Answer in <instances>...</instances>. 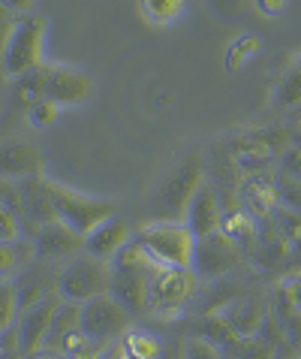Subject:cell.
Segmentation results:
<instances>
[{"instance_id":"obj_26","label":"cell","mask_w":301,"mask_h":359,"mask_svg":"<svg viewBox=\"0 0 301 359\" xmlns=\"http://www.w3.org/2000/svg\"><path fill=\"white\" fill-rule=\"evenodd\" d=\"M0 205L22 217L24 229L34 236V229H30V215H27V199H24L22 182H15V178H0Z\"/></svg>"},{"instance_id":"obj_34","label":"cell","mask_w":301,"mask_h":359,"mask_svg":"<svg viewBox=\"0 0 301 359\" xmlns=\"http://www.w3.org/2000/svg\"><path fill=\"white\" fill-rule=\"evenodd\" d=\"M277 172L293 175V178H298V182H301V148H298V145H286V148H284Z\"/></svg>"},{"instance_id":"obj_20","label":"cell","mask_w":301,"mask_h":359,"mask_svg":"<svg viewBox=\"0 0 301 359\" xmlns=\"http://www.w3.org/2000/svg\"><path fill=\"white\" fill-rule=\"evenodd\" d=\"M220 317H223L241 338H253L259 323H262V308H259L253 299H241V302H232L229 308H223Z\"/></svg>"},{"instance_id":"obj_4","label":"cell","mask_w":301,"mask_h":359,"mask_svg":"<svg viewBox=\"0 0 301 359\" xmlns=\"http://www.w3.org/2000/svg\"><path fill=\"white\" fill-rule=\"evenodd\" d=\"M202 182H205V163L196 151L181 157V161L160 178V184L154 191V203L160 205L166 221H184L190 199H193V194L199 191Z\"/></svg>"},{"instance_id":"obj_30","label":"cell","mask_w":301,"mask_h":359,"mask_svg":"<svg viewBox=\"0 0 301 359\" xmlns=\"http://www.w3.org/2000/svg\"><path fill=\"white\" fill-rule=\"evenodd\" d=\"M24 112H27V121L34 124V127H52V124L57 121L60 106L52 103V100H36V103H34V106H27Z\"/></svg>"},{"instance_id":"obj_24","label":"cell","mask_w":301,"mask_h":359,"mask_svg":"<svg viewBox=\"0 0 301 359\" xmlns=\"http://www.w3.org/2000/svg\"><path fill=\"white\" fill-rule=\"evenodd\" d=\"M274 106L286 109V112L301 109V57L280 76V82L274 88Z\"/></svg>"},{"instance_id":"obj_6","label":"cell","mask_w":301,"mask_h":359,"mask_svg":"<svg viewBox=\"0 0 301 359\" xmlns=\"http://www.w3.org/2000/svg\"><path fill=\"white\" fill-rule=\"evenodd\" d=\"M106 293H112V266L106 260L82 254L57 272V296L64 302L82 305L88 299H97Z\"/></svg>"},{"instance_id":"obj_31","label":"cell","mask_w":301,"mask_h":359,"mask_svg":"<svg viewBox=\"0 0 301 359\" xmlns=\"http://www.w3.org/2000/svg\"><path fill=\"white\" fill-rule=\"evenodd\" d=\"M18 238H24L22 217L0 205V242H18Z\"/></svg>"},{"instance_id":"obj_36","label":"cell","mask_w":301,"mask_h":359,"mask_svg":"<svg viewBox=\"0 0 301 359\" xmlns=\"http://www.w3.org/2000/svg\"><path fill=\"white\" fill-rule=\"evenodd\" d=\"M36 4L39 0H0V9H4V13H13V18H15V15L36 13Z\"/></svg>"},{"instance_id":"obj_32","label":"cell","mask_w":301,"mask_h":359,"mask_svg":"<svg viewBox=\"0 0 301 359\" xmlns=\"http://www.w3.org/2000/svg\"><path fill=\"white\" fill-rule=\"evenodd\" d=\"M184 359H226V356L220 353V347L214 341H208V338H190Z\"/></svg>"},{"instance_id":"obj_7","label":"cell","mask_w":301,"mask_h":359,"mask_svg":"<svg viewBox=\"0 0 301 359\" xmlns=\"http://www.w3.org/2000/svg\"><path fill=\"white\" fill-rule=\"evenodd\" d=\"M199 290V275L193 269H172L160 266L150 275V290H148V314L172 317L184 311V305L196 296Z\"/></svg>"},{"instance_id":"obj_21","label":"cell","mask_w":301,"mask_h":359,"mask_svg":"<svg viewBox=\"0 0 301 359\" xmlns=\"http://www.w3.org/2000/svg\"><path fill=\"white\" fill-rule=\"evenodd\" d=\"M78 332V305L76 302H60L57 314H55V323H52V332H48V341L43 351H55L60 353L66 344V338Z\"/></svg>"},{"instance_id":"obj_43","label":"cell","mask_w":301,"mask_h":359,"mask_svg":"<svg viewBox=\"0 0 301 359\" xmlns=\"http://www.w3.org/2000/svg\"><path fill=\"white\" fill-rule=\"evenodd\" d=\"M298 359H301V356H298Z\"/></svg>"},{"instance_id":"obj_25","label":"cell","mask_w":301,"mask_h":359,"mask_svg":"<svg viewBox=\"0 0 301 359\" xmlns=\"http://www.w3.org/2000/svg\"><path fill=\"white\" fill-rule=\"evenodd\" d=\"M142 13L150 25L166 27L187 13V0H142Z\"/></svg>"},{"instance_id":"obj_33","label":"cell","mask_w":301,"mask_h":359,"mask_svg":"<svg viewBox=\"0 0 301 359\" xmlns=\"http://www.w3.org/2000/svg\"><path fill=\"white\" fill-rule=\"evenodd\" d=\"M280 296H284V302L293 308L295 314H301V272L289 275L280 281Z\"/></svg>"},{"instance_id":"obj_15","label":"cell","mask_w":301,"mask_h":359,"mask_svg":"<svg viewBox=\"0 0 301 359\" xmlns=\"http://www.w3.org/2000/svg\"><path fill=\"white\" fill-rule=\"evenodd\" d=\"M280 205V194H277V172H256V175H244L241 184V208H247L256 221L268 217L274 208Z\"/></svg>"},{"instance_id":"obj_42","label":"cell","mask_w":301,"mask_h":359,"mask_svg":"<svg viewBox=\"0 0 301 359\" xmlns=\"http://www.w3.org/2000/svg\"><path fill=\"white\" fill-rule=\"evenodd\" d=\"M298 112H301V109H298Z\"/></svg>"},{"instance_id":"obj_18","label":"cell","mask_w":301,"mask_h":359,"mask_svg":"<svg viewBox=\"0 0 301 359\" xmlns=\"http://www.w3.org/2000/svg\"><path fill=\"white\" fill-rule=\"evenodd\" d=\"M24 187V199H27V215H30V229L46 226V224H55V205H52V187H48V178L43 175H34V178H24L22 182ZM30 236V238H34Z\"/></svg>"},{"instance_id":"obj_35","label":"cell","mask_w":301,"mask_h":359,"mask_svg":"<svg viewBox=\"0 0 301 359\" xmlns=\"http://www.w3.org/2000/svg\"><path fill=\"white\" fill-rule=\"evenodd\" d=\"M253 52H259V39L244 34V39H241L235 48H229V67H241V64H244V57L253 55Z\"/></svg>"},{"instance_id":"obj_10","label":"cell","mask_w":301,"mask_h":359,"mask_svg":"<svg viewBox=\"0 0 301 359\" xmlns=\"http://www.w3.org/2000/svg\"><path fill=\"white\" fill-rule=\"evenodd\" d=\"M244 251L229 238L223 229L211 236L196 238V251H193V272L199 278H223L241 263Z\"/></svg>"},{"instance_id":"obj_23","label":"cell","mask_w":301,"mask_h":359,"mask_svg":"<svg viewBox=\"0 0 301 359\" xmlns=\"http://www.w3.org/2000/svg\"><path fill=\"white\" fill-rule=\"evenodd\" d=\"M120 347L139 359H160L163 356V338L154 335L150 329H127L120 338Z\"/></svg>"},{"instance_id":"obj_11","label":"cell","mask_w":301,"mask_h":359,"mask_svg":"<svg viewBox=\"0 0 301 359\" xmlns=\"http://www.w3.org/2000/svg\"><path fill=\"white\" fill-rule=\"evenodd\" d=\"M60 302H64L60 296H43L39 302L27 305L22 311V320H18L15 332H18V351H22L24 356H34L46 347Z\"/></svg>"},{"instance_id":"obj_14","label":"cell","mask_w":301,"mask_h":359,"mask_svg":"<svg viewBox=\"0 0 301 359\" xmlns=\"http://www.w3.org/2000/svg\"><path fill=\"white\" fill-rule=\"evenodd\" d=\"M184 224L190 226V233L196 238L217 233L220 224H223V205H220V196H217V187L211 182H202L199 191L190 199L187 212H184Z\"/></svg>"},{"instance_id":"obj_27","label":"cell","mask_w":301,"mask_h":359,"mask_svg":"<svg viewBox=\"0 0 301 359\" xmlns=\"http://www.w3.org/2000/svg\"><path fill=\"white\" fill-rule=\"evenodd\" d=\"M60 353H64L66 359H103L108 353V344L94 341V338H88L82 329H78V332H73L66 338V344H64Z\"/></svg>"},{"instance_id":"obj_40","label":"cell","mask_w":301,"mask_h":359,"mask_svg":"<svg viewBox=\"0 0 301 359\" xmlns=\"http://www.w3.org/2000/svg\"><path fill=\"white\" fill-rule=\"evenodd\" d=\"M298 127H301V115H298Z\"/></svg>"},{"instance_id":"obj_12","label":"cell","mask_w":301,"mask_h":359,"mask_svg":"<svg viewBox=\"0 0 301 359\" xmlns=\"http://www.w3.org/2000/svg\"><path fill=\"white\" fill-rule=\"evenodd\" d=\"M94 94V79L76 67L46 64V100L57 106H78Z\"/></svg>"},{"instance_id":"obj_13","label":"cell","mask_w":301,"mask_h":359,"mask_svg":"<svg viewBox=\"0 0 301 359\" xmlns=\"http://www.w3.org/2000/svg\"><path fill=\"white\" fill-rule=\"evenodd\" d=\"M43 148L34 145L30 139H4L0 142V178H24L43 175Z\"/></svg>"},{"instance_id":"obj_9","label":"cell","mask_w":301,"mask_h":359,"mask_svg":"<svg viewBox=\"0 0 301 359\" xmlns=\"http://www.w3.org/2000/svg\"><path fill=\"white\" fill-rule=\"evenodd\" d=\"M280 154H284V142L274 136V130H250L229 142V161L241 175L265 172Z\"/></svg>"},{"instance_id":"obj_19","label":"cell","mask_w":301,"mask_h":359,"mask_svg":"<svg viewBox=\"0 0 301 359\" xmlns=\"http://www.w3.org/2000/svg\"><path fill=\"white\" fill-rule=\"evenodd\" d=\"M220 229H223V233L232 238V242H235L244 254H247V251L253 254L256 236H259V221L247 212V208H235L232 215H226V212H223V224H220Z\"/></svg>"},{"instance_id":"obj_39","label":"cell","mask_w":301,"mask_h":359,"mask_svg":"<svg viewBox=\"0 0 301 359\" xmlns=\"http://www.w3.org/2000/svg\"><path fill=\"white\" fill-rule=\"evenodd\" d=\"M112 359H139V356H133L130 351H124V347H118V351L112 353Z\"/></svg>"},{"instance_id":"obj_1","label":"cell","mask_w":301,"mask_h":359,"mask_svg":"<svg viewBox=\"0 0 301 359\" xmlns=\"http://www.w3.org/2000/svg\"><path fill=\"white\" fill-rule=\"evenodd\" d=\"M108 266H112V296L130 314H148L150 275L160 266L145 254V248L136 238H130Z\"/></svg>"},{"instance_id":"obj_37","label":"cell","mask_w":301,"mask_h":359,"mask_svg":"<svg viewBox=\"0 0 301 359\" xmlns=\"http://www.w3.org/2000/svg\"><path fill=\"white\" fill-rule=\"evenodd\" d=\"M256 6L262 9L265 15L274 18V15H280V13H284V9H286V0H256Z\"/></svg>"},{"instance_id":"obj_5","label":"cell","mask_w":301,"mask_h":359,"mask_svg":"<svg viewBox=\"0 0 301 359\" xmlns=\"http://www.w3.org/2000/svg\"><path fill=\"white\" fill-rule=\"evenodd\" d=\"M52 187V205H55V221L69 226L78 236H88L94 229L115 217V203L112 199H99L82 191H73V187H64L57 182H48Z\"/></svg>"},{"instance_id":"obj_16","label":"cell","mask_w":301,"mask_h":359,"mask_svg":"<svg viewBox=\"0 0 301 359\" xmlns=\"http://www.w3.org/2000/svg\"><path fill=\"white\" fill-rule=\"evenodd\" d=\"M130 238H133V229H130V224L124 221V217L115 215V217H108V221L99 224L94 233L85 236V254L112 263L115 254L130 242Z\"/></svg>"},{"instance_id":"obj_8","label":"cell","mask_w":301,"mask_h":359,"mask_svg":"<svg viewBox=\"0 0 301 359\" xmlns=\"http://www.w3.org/2000/svg\"><path fill=\"white\" fill-rule=\"evenodd\" d=\"M130 317H133V314H130L112 293L88 299V302L78 305V329H82L88 338L103 341V344H108L112 338L127 332V329H130Z\"/></svg>"},{"instance_id":"obj_22","label":"cell","mask_w":301,"mask_h":359,"mask_svg":"<svg viewBox=\"0 0 301 359\" xmlns=\"http://www.w3.org/2000/svg\"><path fill=\"white\" fill-rule=\"evenodd\" d=\"M34 238H18V242H0V278H13L34 260Z\"/></svg>"},{"instance_id":"obj_2","label":"cell","mask_w":301,"mask_h":359,"mask_svg":"<svg viewBox=\"0 0 301 359\" xmlns=\"http://www.w3.org/2000/svg\"><path fill=\"white\" fill-rule=\"evenodd\" d=\"M46 31L48 22L39 13L15 15L9 22L4 46H0V67H4L6 76L18 79L46 64Z\"/></svg>"},{"instance_id":"obj_41","label":"cell","mask_w":301,"mask_h":359,"mask_svg":"<svg viewBox=\"0 0 301 359\" xmlns=\"http://www.w3.org/2000/svg\"><path fill=\"white\" fill-rule=\"evenodd\" d=\"M0 356H4V347H0Z\"/></svg>"},{"instance_id":"obj_3","label":"cell","mask_w":301,"mask_h":359,"mask_svg":"<svg viewBox=\"0 0 301 359\" xmlns=\"http://www.w3.org/2000/svg\"><path fill=\"white\" fill-rule=\"evenodd\" d=\"M136 242L145 248V254L157 266H172V269H193V251H196V236L190 233L184 221H150L136 233Z\"/></svg>"},{"instance_id":"obj_28","label":"cell","mask_w":301,"mask_h":359,"mask_svg":"<svg viewBox=\"0 0 301 359\" xmlns=\"http://www.w3.org/2000/svg\"><path fill=\"white\" fill-rule=\"evenodd\" d=\"M18 308H22V293H18V287L9 281V278H0V335H4L6 329H13Z\"/></svg>"},{"instance_id":"obj_38","label":"cell","mask_w":301,"mask_h":359,"mask_svg":"<svg viewBox=\"0 0 301 359\" xmlns=\"http://www.w3.org/2000/svg\"><path fill=\"white\" fill-rule=\"evenodd\" d=\"M27 359H66L64 353H55V351H39L34 356H27Z\"/></svg>"},{"instance_id":"obj_17","label":"cell","mask_w":301,"mask_h":359,"mask_svg":"<svg viewBox=\"0 0 301 359\" xmlns=\"http://www.w3.org/2000/svg\"><path fill=\"white\" fill-rule=\"evenodd\" d=\"M34 251H36V257H43V260H60V257L85 251V236H78L69 226L55 221V224H46L36 229Z\"/></svg>"},{"instance_id":"obj_29","label":"cell","mask_w":301,"mask_h":359,"mask_svg":"<svg viewBox=\"0 0 301 359\" xmlns=\"http://www.w3.org/2000/svg\"><path fill=\"white\" fill-rule=\"evenodd\" d=\"M277 194H280V205H286L301 215V182L298 178L277 172Z\"/></svg>"}]
</instances>
